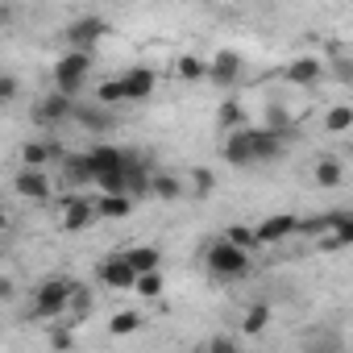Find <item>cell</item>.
<instances>
[{
	"instance_id": "6da1fadb",
	"label": "cell",
	"mask_w": 353,
	"mask_h": 353,
	"mask_svg": "<svg viewBox=\"0 0 353 353\" xmlns=\"http://www.w3.org/2000/svg\"><path fill=\"white\" fill-rule=\"evenodd\" d=\"M250 254H254V250H245V245L221 237V241H212V245L204 250V262H208V274L233 283V279H245V274H250Z\"/></svg>"
},
{
	"instance_id": "7a4b0ae2",
	"label": "cell",
	"mask_w": 353,
	"mask_h": 353,
	"mask_svg": "<svg viewBox=\"0 0 353 353\" xmlns=\"http://www.w3.org/2000/svg\"><path fill=\"white\" fill-rule=\"evenodd\" d=\"M75 279H46L38 291H34V320H59L71 312V299H75Z\"/></svg>"
},
{
	"instance_id": "3957f363",
	"label": "cell",
	"mask_w": 353,
	"mask_h": 353,
	"mask_svg": "<svg viewBox=\"0 0 353 353\" xmlns=\"http://www.w3.org/2000/svg\"><path fill=\"white\" fill-rule=\"evenodd\" d=\"M88 75H92V50H75V46H71V50L54 63V88L67 92V96H75Z\"/></svg>"
},
{
	"instance_id": "277c9868",
	"label": "cell",
	"mask_w": 353,
	"mask_h": 353,
	"mask_svg": "<svg viewBox=\"0 0 353 353\" xmlns=\"http://www.w3.org/2000/svg\"><path fill=\"white\" fill-rule=\"evenodd\" d=\"M96 279H100V287H108V291H133V287H137V270L129 266L125 254L104 258L100 270H96Z\"/></svg>"
},
{
	"instance_id": "5b68a950",
	"label": "cell",
	"mask_w": 353,
	"mask_h": 353,
	"mask_svg": "<svg viewBox=\"0 0 353 353\" xmlns=\"http://www.w3.org/2000/svg\"><path fill=\"white\" fill-rule=\"evenodd\" d=\"M100 38H108L104 17H79L67 26V46H75V50H92V46H100Z\"/></svg>"
},
{
	"instance_id": "8992f818",
	"label": "cell",
	"mask_w": 353,
	"mask_h": 353,
	"mask_svg": "<svg viewBox=\"0 0 353 353\" xmlns=\"http://www.w3.org/2000/svg\"><path fill=\"white\" fill-rule=\"evenodd\" d=\"M67 117H75V100H71L67 92H59V88L34 104V121H38V125H63Z\"/></svg>"
},
{
	"instance_id": "52a82bcc",
	"label": "cell",
	"mask_w": 353,
	"mask_h": 353,
	"mask_svg": "<svg viewBox=\"0 0 353 353\" xmlns=\"http://www.w3.org/2000/svg\"><path fill=\"white\" fill-rule=\"evenodd\" d=\"M88 154V162H92V174L100 179V174H108V170H125L129 166V150H117V145H108V141H96L92 150H83Z\"/></svg>"
},
{
	"instance_id": "ba28073f",
	"label": "cell",
	"mask_w": 353,
	"mask_h": 353,
	"mask_svg": "<svg viewBox=\"0 0 353 353\" xmlns=\"http://www.w3.org/2000/svg\"><path fill=\"white\" fill-rule=\"evenodd\" d=\"M13 188H17V196L21 200H50V179H46V170L42 166H21V174L13 179Z\"/></svg>"
},
{
	"instance_id": "9c48e42d",
	"label": "cell",
	"mask_w": 353,
	"mask_h": 353,
	"mask_svg": "<svg viewBox=\"0 0 353 353\" xmlns=\"http://www.w3.org/2000/svg\"><path fill=\"white\" fill-rule=\"evenodd\" d=\"M221 158H225L229 166H254V162H258V158H254V141H250V125H245V129H233V133L225 137Z\"/></svg>"
},
{
	"instance_id": "30bf717a",
	"label": "cell",
	"mask_w": 353,
	"mask_h": 353,
	"mask_svg": "<svg viewBox=\"0 0 353 353\" xmlns=\"http://www.w3.org/2000/svg\"><path fill=\"white\" fill-rule=\"evenodd\" d=\"M92 221H100L96 204H88L83 196H67V200H63V229H67V233H83Z\"/></svg>"
},
{
	"instance_id": "8fae6325",
	"label": "cell",
	"mask_w": 353,
	"mask_h": 353,
	"mask_svg": "<svg viewBox=\"0 0 353 353\" xmlns=\"http://www.w3.org/2000/svg\"><path fill=\"white\" fill-rule=\"evenodd\" d=\"M291 233H299V216L274 212V216H266V221L258 225V245H279V241H287Z\"/></svg>"
},
{
	"instance_id": "7c38bea8",
	"label": "cell",
	"mask_w": 353,
	"mask_h": 353,
	"mask_svg": "<svg viewBox=\"0 0 353 353\" xmlns=\"http://www.w3.org/2000/svg\"><path fill=\"white\" fill-rule=\"evenodd\" d=\"M250 141H254V158L258 162H274V158H283V150H287V133H279V129H250Z\"/></svg>"
},
{
	"instance_id": "4fadbf2b",
	"label": "cell",
	"mask_w": 353,
	"mask_h": 353,
	"mask_svg": "<svg viewBox=\"0 0 353 353\" xmlns=\"http://www.w3.org/2000/svg\"><path fill=\"white\" fill-rule=\"evenodd\" d=\"M216 88H233L241 79V54L237 50H216L212 54V75H208Z\"/></svg>"
},
{
	"instance_id": "5bb4252c",
	"label": "cell",
	"mask_w": 353,
	"mask_h": 353,
	"mask_svg": "<svg viewBox=\"0 0 353 353\" xmlns=\"http://www.w3.org/2000/svg\"><path fill=\"white\" fill-rule=\"evenodd\" d=\"M287 79H291L295 88H316V83L324 79V63L312 59V54H299V59L287 63Z\"/></svg>"
},
{
	"instance_id": "9a60e30c",
	"label": "cell",
	"mask_w": 353,
	"mask_h": 353,
	"mask_svg": "<svg viewBox=\"0 0 353 353\" xmlns=\"http://www.w3.org/2000/svg\"><path fill=\"white\" fill-rule=\"evenodd\" d=\"M71 121H79L88 133H100V137H104V133L117 125V117H112V112H108L100 100H96V104H75V117H71Z\"/></svg>"
},
{
	"instance_id": "2e32d148",
	"label": "cell",
	"mask_w": 353,
	"mask_h": 353,
	"mask_svg": "<svg viewBox=\"0 0 353 353\" xmlns=\"http://www.w3.org/2000/svg\"><path fill=\"white\" fill-rule=\"evenodd\" d=\"M121 83H125V100H145V96L158 88V75H154L150 67H129V71L121 75Z\"/></svg>"
},
{
	"instance_id": "e0dca14e",
	"label": "cell",
	"mask_w": 353,
	"mask_h": 353,
	"mask_svg": "<svg viewBox=\"0 0 353 353\" xmlns=\"http://www.w3.org/2000/svg\"><path fill=\"white\" fill-rule=\"evenodd\" d=\"M96 212H100V221H125V216L133 212V196H121V192H100Z\"/></svg>"
},
{
	"instance_id": "ac0fdd59",
	"label": "cell",
	"mask_w": 353,
	"mask_h": 353,
	"mask_svg": "<svg viewBox=\"0 0 353 353\" xmlns=\"http://www.w3.org/2000/svg\"><path fill=\"white\" fill-rule=\"evenodd\" d=\"M125 188H129V196H133V200L154 196V174H150L137 158H129V166H125Z\"/></svg>"
},
{
	"instance_id": "d6986e66",
	"label": "cell",
	"mask_w": 353,
	"mask_h": 353,
	"mask_svg": "<svg viewBox=\"0 0 353 353\" xmlns=\"http://www.w3.org/2000/svg\"><path fill=\"white\" fill-rule=\"evenodd\" d=\"M174 75H179L183 83H200V79L212 75V63H204L200 54H179L174 59Z\"/></svg>"
},
{
	"instance_id": "ffe728a7",
	"label": "cell",
	"mask_w": 353,
	"mask_h": 353,
	"mask_svg": "<svg viewBox=\"0 0 353 353\" xmlns=\"http://www.w3.org/2000/svg\"><path fill=\"white\" fill-rule=\"evenodd\" d=\"M125 258H129V266L137 270V274H145V270H162V254H158V245H129V250H121Z\"/></svg>"
},
{
	"instance_id": "44dd1931",
	"label": "cell",
	"mask_w": 353,
	"mask_h": 353,
	"mask_svg": "<svg viewBox=\"0 0 353 353\" xmlns=\"http://www.w3.org/2000/svg\"><path fill=\"white\" fill-rule=\"evenodd\" d=\"M245 121H250V117H245V108H241L237 100H225V104L216 108V125H221L225 133H233V129H245Z\"/></svg>"
},
{
	"instance_id": "7402d4cb",
	"label": "cell",
	"mask_w": 353,
	"mask_h": 353,
	"mask_svg": "<svg viewBox=\"0 0 353 353\" xmlns=\"http://www.w3.org/2000/svg\"><path fill=\"white\" fill-rule=\"evenodd\" d=\"M345 245H353V212L345 216L341 229H328V233L320 237V250H328V254H336V250H345Z\"/></svg>"
},
{
	"instance_id": "603a6c76",
	"label": "cell",
	"mask_w": 353,
	"mask_h": 353,
	"mask_svg": "<svg viewBox=\"0 0 353 353\" xmlns=\"http://www.w3.org/2000/svg\"><path fill=\"white\" fill-rule=\"evenodd\" d=\"M341 179H345V170H341L336 158H320L316 162V188H341Z\"/></svg>"
},
{
	"instance_id": "cb8c5ba5",
	"label": "cell",
	"mask_w": 353,
	"mask_h": 353,
	"mask_svg": "<svg viewBox=\"0 0 353 353\" xmlns=\"http://www.w3.org/2000/svg\"><path fill=\"white\" fill-rule=\"evenodd\" d=\"M324 129H328V133L353 129V104H332V108L324 112Z\"/></svg>"
},
{
	"instance_id": "d4e9b609",
	"label": "cell",
	"mask_w": 353,
	"mask_h": 353,
	"mask_svg": "<svg viewBox=\"0 0 353 353\" xmlns=\"http://www.w3.org/2000/svg\"><path fill=\"white\" fill-rule=\"evenodd\" d=\"M141 299H158L162 291H166V279H162V270H145V274H137V287H133Z\"/></svg>"
},
{
	"instance_id": "484cf974",
	"label": "cell",
	"mask_w": 353,
	"mask_h": 353,
	"mask_svg": "<svg viewBox=\"0 0 353 353\" xmlns=\"http://www.w3.org/2000/svg\"><path fill=\"white\" fill-rule=\"evenodd\" d=\"M54 154H63V150H59V145H42V141H30V145L21 150V162H26V166H46Z\"/></svg>"
},
{
	"instance_id": "4316f807",
	"label": "cell",
	"mask_w": 353,
	"mask_h": 353,
	"mask_svg": "<svg viewBox=\"0 0 353 353\" xmlns=\"http://www.w3.org/2000/svg\"><path fill=\"white\" fill-rule=\"evenodd\" d=\"M266 324H270V307H266V303H254V307L245 312V320H241L245 336H258V332H266Z\"/></svg>"
},
{
	"instance_id": "83f0119b",
	"label": "cell",
	"mask_w": 353,
	"mask_h": 353,
	"mask_svg": "<svg viewBox=\"0 0 353 353\" xmlns=\"http://www.w3.org/2000/svg\"><path fill=\"white\" fill-rule=\"evenodd\" d=\"M154 196L158 200H179L183 196V183L174 174H154Z\"/></svg>"
},
{
	"instance_id": "f1b7e54d",
	"label": "cell",
	"mask_w": 353,
	"mask_h": 353,
	"mask_svg": "<svg viewBox=\"0 0 353 353\" xmlns=\"http://www.w3.org/2000/svg\"><path fill=\"white\" fill-rule=\"evenodd\" d=\"M137 328H141V316H137V312H117L112 324H108L112 336H129V332H137Z\"/></svg>"
},
{
	"instance_id": "f546056e",
	"label": "cell",
	"mask_w": 353,
	"mask_h": 353,
	"mask_svg": "<svg viewBox=\"0 0 353 353\" xmlns=\"http://www.w3.org/2000/svg\"><path fill=\"white\" fill-rule=\"evenodd\" d=\"M328 71H332V79H336V83H345V88H353V54H332V63H328Z\"/></svg>"
},
{
	"instance_id": "4dcf8cb0",
	"label": "cell",
	"mask_w": 353,
	"mask_h": 353,
	"mask_svg": "<svg viewBox=\"0 0 353 353\" xmlns=\"http://www.w3.org/2000/svg\"><path fill=\"white\" fill-rule=\"evenodd\" d=\"M192 192H196V196H200V200H208V196H212V192H216V174H212V170H208V166H200V170H196V174H192Z\"/></svg>"
},
{
	"instance_id": "1f68e13d",
	"label": "cell",
	"mask_w": 353,
	"mask_h": 353,
	"mask_svg": "<svg viewBox=\"0 0 353 353\" xmlns=\"http://www.w3.org/2000/svg\"><path fill=\"white\" fill-rule=\"evenodd\" d=\"M96 100H100V104H121V100H125V83H121V79H104V83L96 88Z\"/></svg>"
},
{
	"instance_id": "d6a6232c",
	"label": "cell",
	"mask_w": 353,
	"mask_h": 353,
	"mask_svg": "<svg viewBox=\"0 0 353 353\" xmlns=\"http://www.w3.org/2000/svg\"><path fill=\"white\" fill-rule=\"evenodd\" d=\"M266 125L279 129V133H291V112L283 104H266Z\"/></svg>"
},
{
	"instance_id": "836d02e7",
	"label": "cell",
	"mask_w": 353,
	"mask_h": 353,
	"mask_svg": "<svg viewBox=\"0 0 353 353\" xmlns=\"http://www.w3.org/2000/svg\"><path fill=\"white\" fill-rule=\"evenodd\" d=\"M225 237L237 241V245H245V250H258V229H250V225H233Z\"/></svg>"
},
{
	"instance_id": "e575fe53",
	"label": "cell",
	"mask_w": 353,
	"mask_h": 353,
	"mask_svg": "<svg viewBox=\"0 0 353 353\" xmlns=\"http://www.w3.org/2000/svg\"><path fill=\"white\" fill-rule=\"evenodd\" d=\"M204 349H212V353H237V336H212Z\"/></svg>"
},
{
	"instance_id": "d590c367",
	"label": "cell",
	"mask_w": 353,
	"mask_h": 353,
	"mask_svg": "<svg viewBox=\"0 0 353 353\" xmlns=\"http://www.w3.org/2000/svg\"><path fill=\"white\" fill-rule=\"evenodd\" d=\"M71 345H75L71 328H59V332H50V349H71Z\"/></svg>"
},
{
	"instance_id": "8d00e7d4",
	"label": "cell",
	"mask_w": 353,
	"mask_h": 353,
	"mask_svg": "<svg viewBox=\"0 0 353 353\" xmlns=\"http://www.w3.org/2000/svg\"><path fill=\"white\" fill-rule=\"evenodd\" d=\"M13 96H17V79L5 75V79H0V100H13Z\"/></svg>"
},
{
	"instance_id": "74e56055",
	"label": "cell",
	"mask_w": 353,
	"mask_h": 353,
	"mask_svg": "<svg viewBox=\"0 0 353 353\" xmlns=\"http://www.w3.org/2000/svg\"><path fill=\"white\" fill-rule=\"evenodd\" d=\"M349 158H353V150H349Z\"/></svg>"
}]
</instances>
